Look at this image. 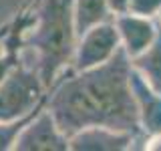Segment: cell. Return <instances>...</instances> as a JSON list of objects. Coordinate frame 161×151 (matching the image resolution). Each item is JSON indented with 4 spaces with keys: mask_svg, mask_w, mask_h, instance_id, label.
Returning a JSON list of instances; mask_svg holds the SVG:
<instances>
[{
    "mask_svg": "<svg viewBox=\"0 0 161 151\" xmlns=\"http://www.w3.org/2000/svg\"><path fill=\"white\" fill-rule=\"evenodd\" d=\"M131 77V59L121 48L105 64L63 73L47 91V109L69 137L85 127L101 125L145 139Z\"/></svg>",
    "mask_w": 161,
    "mask_h": 151,
    "instance_id": "6da1fadb",
    "label": "cell"
},
{
    "mask_svg": "<svg viewBox=\"0 0 161 151\" xmlns=\"http://www.w3.org/2000/svg\"><path fill=\"white\" fill-rule=\"evenodd\" d=\"M75 0H30L24 8H32V22L24 34V48L36 57L34 69L47 91L63 73L70 69L77 48Z\"/></svg>",
    "mask_w": 161,
    "mask_h": 151,
    "instance_id": "7a4b0ae2",
    "label": "cell"
},
{
    "mask_svg": "<svg viewBox=\"0 0 161 151\" xmlns=\"http://www.w3.org/2000/svg\"><path fill=\"white\" fill-rule=\"evenodd\" d=\"M44 99L47 87L40 81L38 70L20 60L0 83V121L24 117Z\"/></svg>",
    "mask_w": 161,
    "mask_h": 151,
    "instance_id": "3957f363",
    "label": "cell"
},
{
    "mask_svg": "<svg viewBox=\"0 0 161 151\" xmlns=\"http://www.w3.org/2000/svg\"><path fill=\"white\" fill-rule=\"evenodd\" d=\"M121 50V38L115 20H107L91 26L79 34L75 57L70 63L73 70H87L99 64H105Z\"/></svg>",
    "mask_w": 161,
    "mask_h": 151,
    "instance_id": "277c9868",
    "label": "cell"
},
{
    "mask_svg": "<svg viewBox=\"0 0 161 151\" xmlns=\"http://www.w3.org/2000/svg\"><path fill=\"white\" fill-rule=\"evenodd\" d=\"M69 135L44 105L20 131L14 151H69Z\"/></svg>",
    "mask_w": 161,
    "mask_h": 151,
    "instance_id": "5b68a950",
    "label": "cell"
},
{
    "mask_svg": "<svg viewBox=\"0 0 161 151\" xmlns=\"http://www.w3.org/2000/svg\"><path fill=\"white\" fill-rule=\"evenodd\" d=\"M145 139L129 131H119L111 127H85L69 137L70 151H129L143 149Z\"/></svg>",
    "mask_w": 161,
    "mask_h": 151,
    "instance_id": "8992f818",
    "label": "cell"
},
{
    "mask_svg": "<svg viewBox=\"0 0 161 151\" xmlns=\"http://www.w3.org/2000/svg\"><path fill=\"white\" fill-rule=\"evenodd\" d=\"M119 30L121 48L129 54V59L141 54L159 34V20L149 16H139L133 12H123L113 18Z\"/></svg>",
    "mask_w": 161,
    "mask_h": 151,
    "instance_id": "52a82bcc",
    "label": "cell"
},
{
    "mask_svg": "<svg viewBox=\"0 0 161 151\" xmlns=\"http://www.w3.org/2000/svg\"><path fill=\"white\" fill-rule=\"evenodd\" d=\"M131 85H133V95L137 103L141 131L145 133V137L161 133V93L149 87L135 70L131 77Z\"/></svg>",
    "mask_w": 161,
    "mask_h": 151,
    "instance_id": "ba28073f",
    "label": "cell"
},
{
    "mask_svg": "<svg viewBox=\"0 0 161 151\" xmlns=\"http://www.w3.org/2000/svg\"><path fill=\"white\" fill-rule=\"evenodd\" d=\"M30 22H32V14H26V10H22L16 16V20L12 22L10 30H6V34H4V38H2L4 50L0 53V83L22 60L20 53L24 48V34H26Z\"/></svg>",
    "mask_w": 161,
    "mask_h": 151,
    "instance_id": "9c48e42d",
    "label": "cell"
},
{
    "mask_svg": "<svg viewBox=\"0 0 161 151\" xmlns=\"http://www.w3.org/2000/svg\"><path fill=\"white\" fill-rule=\"evenodd\" d=\"M131 67L149 87L161 93V28L153 42L141 54L131 59Z\"/></svg>",
    "mask_w": 161,
    "mask_h": 151,
    "instance_id": "30bf717a",
    "label": "cell"
},
{
    "mask_svg": "<svg viewBox=\"0 0 161 151\" xmlns=\"http://www.w3.org/2000/svg\"><path fill=\"white\" fill-rule=\"evenodd\" d=\"M75 24H77V32L83 34L95 24L113 20L115 14L111 12L109 0H75Z\"/></svg>",
    "mask_w": 161,
    "mask_h": 151,
    "instance_id": "8fae6325",
    "label": "cell"
},
{
    "mask_svg": "<svg viewBox=\"0 0 161 151\" xmlns=\"http://www.w3.org/2000/svg\"><path fill=\"white\" fill-rule=\"evenodd\" d=\"M44 105H47V99H44L42 103H38L36 107L30 111L28 115H24V117L14 119V121H0V151H14V143H16L20 131L24 129V125H26Z\"/></svg>",
    "mask_w": 161,
    "mask_h": 151,
    "instance_id": "7c38bea8",
    "label": "cell"
},
{
    "mask_svg": "<svg viewBox=\"0 0 161 151\" xmlns=\"http://www.w3.org/2000/svg\"><path fill=\"white\" fill-rule=\"evenodd\" d=\"M127 12L139 14V16H149V18H159L161 0H131Z\"/></svg>",
    "mask_w": 161,
    "mask_h": 151,
    "instance_id": "4fadbf2b",
    "label": "cell"
},
{
    "mask_svg": "<svg viewBox=\"0 0 161 151\" xmlns=\"http://www.w3.org/2000/svg\"><path fill=\"white\" fill-rule=\"evenodd\" d=\"M143 149L145 151H161V133L147 135L145 143H143Z\"/></svg>",
    "mask_w": 161,
    "mask_h": 151,
    "instance_id": "5bb4252c",
    "label": "cell"
},
{
    "mask_svg": "<svg viewBox=\"0 0 161 151\" xmlns=\"http://www.w3.org/2000/svg\"><path fill=\"white\" fill-rule=\"evenodd\" d=\"M129 2L131 0H109V6H111V12L117 16V14H123L129 10Z\"/></svg>",
    "mask_w": 161,
    "mask_h": 151,
    "instance_id": "9a60e30c",
    "label": "cell"
},
{
    "mask_svg": "<svg viewBox=\"0 0 161 151\" xmlns=\"http://www.w3.org/2000/svg\"><path fill=\"white\" fill-rule=\"evenodd\" d=\"M2 50H4V44H0V53H2Z\"/></svg>",
    "mask_w": 161,
    "mask_h": 151,
    "instance_id": "2e32d148",
    "label": "cell"
},
{
    "mask_svg": "<svg viewBox=\"0 0 161 151\" xmlns=\"http://www.w3.org/2000/svg\"><path fill=\"white\" fill-rule=\"evenodd\" d=\"M157 20H159V22H161V14H159V18H157Z\"/></svg>",
    "mask_w": 161,
    "mask_h": 151,
    "instance_id": "e0dca14e",
    "label": "cell"
},
{
    "mask_svg": "<svg viewBox=\"0 0 161 151\" xmlns=\"http://www.w3.org/2000/svg\"><path fill=\"white\" fill-rule=\"evenodd\" d=\"M26 2H30V0H26Z\"/></svg>",
    "mask_w": 161,
    "mask_h": 151,
    "instance_id": "ac0fdd59",
    "label": "cell"
}]
</instances>
